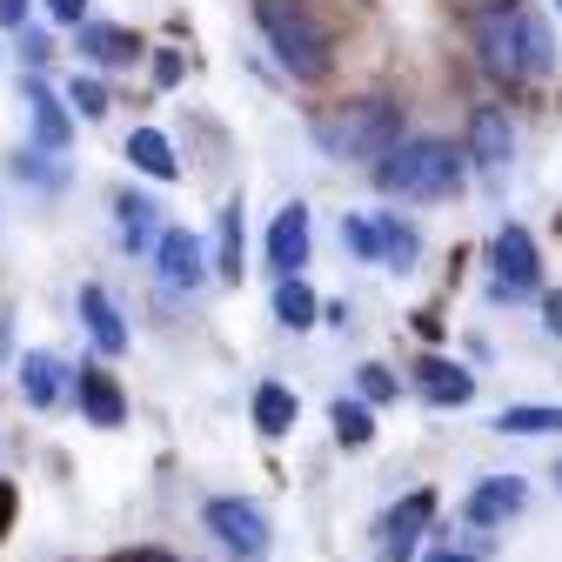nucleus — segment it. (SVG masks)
<instances>
[{
    "instance_id": "nucleus-36",
    "label": "nucleus",
    "mask_w": 562,
    "mask_h": 562,
    "mask_svg": "<svg viewBox=\"0 0 562 562\" xmlns=\"http://www.w3.org/2000/svg\"><path fill=\"white\" fill-rule=\"evenodd\" d=\"M429 562H475V555H462V549H436Z\"/></svg>"
},
{
    "instance_id": "nucleus-20",
    "label": "nucleus",
    "mask_w": 562,
    "mask_h": 562,
    "mask_svg": "<svg viewBox=\"0 0 562 562\" xmlns=\"http://www.w3.org/2000/svg\"><path fill=\"white\" fill-rule=\"evenodd\" d=\"M21 395H27L34 408H54V395H60V362L47 356V348H34V356L21 362Z\"/></svg>"
},
{
    "instance_id": "nucleus-13",
    "label": "nucleus",
    "mask_w": 562,
    "mask_h": 562,
    "mask_svg": "<svg viewBox=\"0 0 562 562\" xmlns=\"http://www.w3.org/2000/svg\"><path fill=\"white\" fill-rule=\"evenodd\" d=\"M81 322H88V335H94L101 356H121V348H127V322H121V308L108 302V289H94V281L81 289Z\"/></svg>"
},
{
    "instance_id": "nucleus-29",
    "label": "nucleus",
    "mask_w": 562,
    "mask_h": 562,
    "mask_svg": "<svg viewBox=\"0 0 562 562\" xmlns=\"http://www.w3.org/2000/svg\"><path fill=\"white\" fill-rule=\"evenodd\" d=\"M47 14H54V21H67V27H81V14H88V0H47Z\"/></svg>"
},
{
    "instance_id": "nucleus-23",
    "label": "nucleus",
    "mask_w": 562,
    "mask_h": 562,
    "mask_svg": "<svg viewBox=\"0 0 562 562\" xmlns=\"http://www.w3.org/2000/svg\"><path fill=\"white\" fill-rule=\"evenodd\" d=\"M274 315L289 322V328H308L315 322V289L302 274H281V289H274Z\"/></svg>"
},
{
    "instance_id": "nucleus-18",
    "label": "nucleus",
    "mask_w": 562,
    "mask_h": 562,
    "mask_svg": "<svg viewBox=\"0 0 562 562\" xmlns=\"http://www.w3.org/2000/svg\"><path fill=\"white\" fill-rule=\"evenodd\" d=\"M81 54H88V60H101V67H127V60L140 54V41H134L127 27H108V21H88V27H81Z\"/></svg>"
},
{
    "instance_id": "nucleus-31",
    "label": "nucleus",
    "mask_w": 562,
    "mask_h": 562,
    "mask_svg": "<svg viewBox=\"0 0 562 562\" xmlns=\"http://www.w3.org/2000/svg\"><path fill=\"white\" fill-rule=\"evenodd\" d=\"M27 21V0H0V27H21Z\"/></svg>"
},
{
    "instance_id": "nucleus-32",
    "label": "nucleus",
    "mask_w": 562,
    "mask_h": 562,
    "mask_svg": "<svg viewBox=\"0 0 562 562\" xmlns=\"http://www.w3.org/2000/svg\"><path fill=\"white\" fill-rule=\"evenodd\" d=\"M21 54H27V60L41 67V60H47V34H27V41H21Z\"/></svg>"
},
{
    "instance_id": "nucleus-21",
    "label": "nucleus",
    "mask_w": 562,
    "mask_h": 562,
    "mask_svg": "<svg viewBox=\"0 0 562 562\" xmlns=\"http://www.w3.org/2000/svg\"><path fill=\"white\" fill-rule=\"evenodd\" d=\"M155 215H161L155 201H140V194H121V241H127V248H155V241H161Z\"/></svg>"
},
{
    "instance_id": "nucleus-5",
    "label": "nucleus",
    "mask_w": 562,
    "mask_h": 562,
    "mask_svg": "<svg viewBox=\"0 0 562 562\" xmlns=\"http://www.w3.org/2000/svg\"><path fill=\"white\" fill-rule=\"evenodd\" d=\"M207 529L222 536V549L235 562H261L268 555V516L241 496H222V503H207Z\"/></svg>"
},
{
    "instance_id": "nucleus-9",
    "label": "nucleus",
    "mask_w": 562,
    "mask_h": 562,
    "mask_svg": "<svg viewBox=\"0 0 562 562\" xmlns=\"http://www.w3.org/2000/svg\"><path fill=\"white\" fill-rule=\"evenodd\" d=\"M155 261H161V281H168L175 295H194L201 274H207V268H201V241H194L188 228H168V235L155 241Z\"/></svg>"
},
{
    "instance_id": "nucleus-3",
    "label": "nucleus",
    "mask_w": 562,
    "mask_h": 562,
    "mask_svg": "<svg viewBox=\"0 0 562 562\" xmlns=\"http://www.w3.org/2000/svg\"><path fill=\"white\" fill-rule=\"evenodd\" d=\"M315 140H322V155H335V161H382L402 140V114L389 101H348V108L315 121Z\"/></svg>"
},
{
    "instance_id": "nucleus-8",
    "label": "nucleus",
    "mask_w": 562,
    "mask_h": 562,
    "mask_svg": "<svg viewBox=\"0 0 562 562\" xmlns=\"http://www.w3.org/2000/svg\"><path fill=\"white\" fill-rule=\"evenodd\" d=\"M522 503H529V488H522L516 475H488V482L469 488V522H475V529H496V522L522 516Z\"/></svg>"
},
{
    "instance_id": "nucleus-12",
    "label": "nucleus",
    "mask_w": 562,
    "mask_h": 562,
    "mask_svg": "<svg viewBox=\"0 0 562 562\" xmlns=\"http://www.w3.org/2000/svg\"><path fill=\"white\" fill-rule=\"evenodd\" d=\"M415 389L429 395L436 408H462V402L475 395V375H469L462 362H442V356H429V362L415 369Z\"/></svg>"
},
{
    "instance_id": "nucleus-4",
    "label": "nucleus",
    "mask_w": 562,
    "mask_h": 562,
    "mask_svg": "<svg viewBox=\"0 0 562 562\" xmlns=\"http://www.w3.org/2000/svg\"><path fill=\"white\" fill-rule=\"evenodd\" d=\"M255 21H261L274 60L289 67L295 81H322L328 75V34H322V21L302 8V0H255Z\"/></svg>"
},
{
    "instance_id": "nucleus-14",
    "label": "nucleus",
    "mask_w": 562,
    "mask_h": 562,
    "mask_svg": "<svg viewBox=\"0 0 562 562\" xmlns=\"http://www.w3.org/2000/svg\"><path fill=\"white\" fill-rule=\"evenodd\" d=\"M81 408H88L94 429H121L127 402H121V389H114V375H108V369H81Z\"/></svg>"
},
{
    "instance_id": "nucleus-2",
    "label": "nucleus",
    "mask_w": 562,
    "mask_h": 562,
    "mask_svg": "<svg viewBox=\"0 0 562 562\" xmlns=\"http://www.w3.org/2000/svg\"><path fill=\"white\" fill-rule=\"evenodd\" d=\"M375 175L402 201H442L462 181V155L449 148V140H436V134H408V140H395V148L375 161Z\"/></svg>"
},
{
    "instance_id": "nucleus-25",
    "label": "nucleus",
    "mask_w": 562,
    "mask_h": 562,
    "mask_svg": "<svg viewBox=\"0 0 562 562\" xmlns=\"http://www.w3.org/2000/svg\"><path fill=\"white\" fill-rule=\"evenodd\" d=\"M341 241L356 248L362 261H382V215H348L341 222Z\"/></svg>"
},
{
    "instance_id": "nucleus-24",
    "label": "nucleus",
    "mask_w": 562,
    "mask_h": 562,
    "mask_svg": "<svg viewBox=\"0 0 562 562\" xmlns=\"http://www.w3.org/2000/svg\"><path fill=\"white\" fill-rule=\"evenodd\" d=\"M328 415H335V436H341L348 449H362V442L375 436V422H369V402H348V395H341Z\"/></svg>"
},
{
    "instance_id": "nucleus-34",
    "label": "nucleus",
    "mask_w": 562,
    "mask_h": 562,
    "mask_svg": "<svg viewBox=\"0 0 562 562\" xmlns=\"http://www.w3.org/2000/svg\"><path fill=\"white\" fill-rule=\"evenodd\" d=\"M114 562H168V555H155V549H127V555H114Z\"/></svg>"
},
{
    "instance_id": "nucleus-33",
    "label": "nucleus",
    "mask_w": 562,
    "mask_h": 562,
    "mask_svg": "<svg viewBox=\"0 0 562 562\" xmlns=\"http://www.w3.org/2000/svg\"><path fill=\"white\" fill-rule=\"evenodd\" d=\"M8 522H14V488L0 482V536H8Z\"/></svg>"
},
{
    "instance_id": "nucleus-22",
    "label": "nucleus",
    "mask_w": 562,
    "mask_h": 562,
    "mask_svg": "<svg viewBox=\"0 0 562 562\" xmlns=\"http://www.w3.org/2000/svg\"><path fill=\"white\" fill-rule=\"evenodd\" d=\"M241 255H248V235H241V201L222 207V255H215V274L222 281H241Z\"/></svg>"
},
{
    "instance_id": "nucleus-35",
    "label": "nucleus",
    "mask_w": 562,
    "mask_h": 562,
    "mask_svg": "<svg viewBox=\"0 0 562 562\" xmlns=\"http://www.w3.org/2000/svg\"><path fill=\"white\" fill-rule=\"evenodd\" d=\"M542 308H549V328H555V335H562V295H549V302H542Z\"/></svg>"
},
{
    "instance_id": "nucleus-37",
    "label": "nucleus",
    "mask_w": 562,
    "mask_h": 562,
    "mask_svg": "<svg viewBox=\"0 0 562 562\" xmlns=\"http://www.w3.org/2000/svg\"><path fill=\"white\" fill-rule=\"evenodd\" d=\"M555 482H562V462H555Z\"/></svg>"
},
{
    "instance_id": "nucleus-11",
    "label": "nucleus",
    "mask_w": 562,
    "mask_h": 562,
    "mask_svg": "<svg viewBox=\"0 0 562 562\" xmlns=\"http://www.w3.org/2000/svg\"><path fill=\"white\" fill-rule=\"evenodd\" d=\"M21 101H27V121H34V140L54 155V148H67V134H75V121H67V108L54 101V88L47 81H21Z\"/></svg>"
},
{
    "instance_id": "nucleus-16",
    "label": "nucleus",
    "mask_w": 562,
    "mask_h": 562,
    "mask_svg": "<svg viewBox=\"0 0 562 562\" xmlns=\"http://www.w3.org/2000/svg\"><path fill=\"white\" fill-rule=\"evenodd\" d=\"M429 516H436V496H429V488H415V496L389 516V529H382V536H389V555H408V549H415V536L429 529Z\"/></svg>"
},
{
    "instance_id": "nucleus-1",
    "label": "nucleus",
    "mask_w": 562,
    "mask_h": 562,
    "mask_svg": "<svg viewBox=\"0 0 562 562\" xmlns=\"http://www.w3.org/2000/svg\"><path fill=\"white\" fill-rule=\"evenodd\" d=\"M469 34H475L482 67H488V75H503V81H536V75H549V60H555V41H549L542 14L522 8V0H496V8H482L469 21Z\"/></svg>"
},
{
    "instance_id": "nucleus-17",
    "label": "nucleus",
    "mask_w": 562,
    "mask_h": 562,
    "mask_svg": "<svg viewBox=\"0 0 562 562\" xmlns=\"http://www.w3.org/2000/svg\"><path fill=\"white\" fill-rule=\"evenodd\" d=\"M295 415H302L295 389H281V382H261V389H255V429H261V436H289Z\"/></svg>"
},
{
    "instance_id": "nucleus-30",
    "label": "nucleus",
    "mask_w": 562,
    "mask_h": 562,
    "mask_svg": "<svg viewBox=\"0 0 562 562\" xmlns=\"http://www.w3.org/2000/svg\"><path fill=\"white\" fill-rule=\"evenodd\" d=\"M155 81H161V88L181 81V54H161V60H155Z\"/></svg>"
},
{
    "instance_id": "nucleus-26",
    "label": "nucleus",
    "mask_w": 562,
    "mask_h": 562,
    "mask_svg": "<svg viewBox=\"0 0 562 562\" xmlns=\"http://www.w3.org/2000/svg\"><path fill=\"white\" fill-rule=\"evenodd\" d=\"M415 248H422V241H415V228H402L395 215H382V261L408 268V261H415Z\"/></svg>"
},
{
    "instance_id": "nucleus-10",
    "label": "nucleus",
    "mask_w": 562,
    "mask_h": 562,
    "mask_svg": "<svg viewBox=\"0 0 562 562\" xmlns=\"http://www.w3.org/2000/svg\"><path fill=\"white\" fill-rule=\"evenodd\" d=\"M268 261L281 268V274H295L302 261H308V207L302 201H289L274 215V228H268Z\"/></svg>"
},
{
    "instance_id": "nucleus-7",
    "label": "nucleus",
    "mask_w": 562,
    "mask_h": 562,
    "mask_svg": "<svg viewBox=\"0 0 562 562\" xmlns=\"http://www.w3.org/2000/svg\"><path fill=\"white\" fill-rule=\"evenodd\" d=\"M469 155H475L488 175H503V168H509L516 134H509V114H503V108H475V114H469Z\"/></svg>"
},
{
    "instance_id": "nucleus-15",
    "label": "nucleus",
    "mask_w": 562,
    "mask_h": 562,
    "mask_svg": "<svg viewBox=\"0 0 562 562\" xmlns=\"http://www.w3.org/2000/svg\"><path fill=\"white\" fill-rule=\"evenodd\" d=\"M127 161H134L140 175H155V181H175V175H181V161H175V148H168L161 127H134V134H127Z\"/></svg>"
},
{
    "instance_id": "nucleus-19",
    "label": "nucleus",
    "mask_w": 562,
    "mask_h": 562,
    "mask_svg": "<svg viewBox=\"0 0 562 562\" xmlns=\"http://www.w3.org/2000/svg\"><path fill=\"white\" fill-rule=\"evenodd\" d=\"M496 429L503 436H555L562 429V408H549V402H509L496 415Z\"/></svg>"
},
{
    "instance_id": "nucleus-27",
    "label": "nucleus",
    "mask_w": 562,
    "mask_h": 562,
    "mask_svg": "<svg viewBox=\"0 0 562 562\" xmlns=\"http://www.w3.org/2000/svg\"><path fill=\"white\" fill-rule=\"evenodd\" d=\"M67 101H75L88 121H101V114H108V88H101V81H75V88H67Z\"/></svg>"
},
{
    "instance_id": "nucleus-28",
    "label": "nucleus",
    "mask_w": 562,
    "mask_h": 562,
    "mask_svg": "<svg viewBox=\"0 0 562 562\" xmlns=\"http://www.w3.org/2000/svg\"><path fill=\"white\" fill-rule=\"evenodd\" d=\"M389 395H395V375H389L382 362H369V369H362V402H389Z\"/></svg>"
},
{
    "instance_id": "nucleus-6",
    "label": "nucleus",
    "mask_w": 562,
    "mask_h": 562,
    "mask_svg": "<svg viewBox=\"0 0 562 562\" xmlns=\"http://www.w3.org/2000/svg\"><path fill=\"white\" fill-rule=\"evenodd\" d=\"M542 281V261H536V235L529 228H503L496 235V295H529Z\"/></svg>"
}]
</instances>
